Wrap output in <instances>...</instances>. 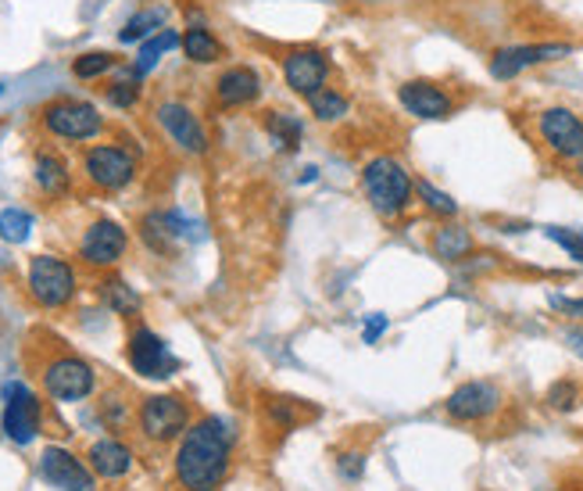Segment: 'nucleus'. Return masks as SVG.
Segmentation results:
<instances>
[{
	"instance_id": "nucleus-41",
	"label": "nucleus",
	"mask_w": 583,
	"mask_h": 491,
	"mask_svg": "<svg viewBox=\"0 0 583 491\" xmlns=\"http://www.w3.org/2000/svg\"><path fill=\"white\" fill-rule=\"evenodd\" d=\"M576 173H580V180H583V155L576 158Z\"/></svg>"
},
{
	"instance_id": "nucleus-31",
	"label": "nucleus",
	"mask_w": 583,
	"mask_h": 491,
	"mask_svg": "<svg viewBox=\"0 0 583 491\" xmlns=\"http://www.w3.org/2000/svg\"><path fill=\"white\" fill-rule=\"evenodd\" d=\"M29 233H33V216L26 208H4V212H0V241L26 244Z\"/></svg>"
},
{
	"instance_id": "nucleus-6",
	"label": "nucleus",
	"mask_w": 583,
	"mask_h": 491,
	"mask_svg": "<svg viewBox=\"0 0 583 491\" xmlns=\"http://www.w3.org/2000/svg\"><path fill=\"white\" fill-rule=\"evenodd\" d=\"M537 137L558 162H576L583 155V115L566 105H551L537 112Z\"/></svg>"
},
{
	"instance_id": "nucleus-3",
	"label": "nucleus",
	"mask_w": 583,
	"mask_h": 491,
	"mask_svg": "<svg viewBox=\"0 0 583 491\" xmlns=\"http://www.w3.org/2000/svg\"><path fill=\"white\" fill-rule=\"evenodd\" d=\"M26 287L40 309H65L76 298V269L58 255H33Z\"/></svg>"
},
{
	"instance_id": "nucleus-7",
	"label": "nucleus",
	"mask_w": 583,
	"mask_h": 491,
	"mask_svg": "<svg viewBox=\"0 0 583 491\" xmlns=\"http://www.w3.org/2000/svg\"><path fill=\"white\" fill-rule=\"evenodd\" d=\"M44 391L54 402H86L97 391V373L94 366L79 359V355H54L51 363L44 366Z\"/></svg>"
},
{
	"instance_id": "nucleus-25",
	"label": "nucleus",
	"mask_w": 583,
	"mask_h": 491,
	"mask_svg": "<svg viewBox=\"0 0 583 491\" xmlns=\"http://www.w3.org/2000/svg\"><path fill=\"white\" fill-rule=\"evenodd\" d=\"M140 237H144L147 248L158 251V255H176V248L183 244L176 237V230L169 226V216L165 212H147L140 219Z\"/></svg>"
},
{
	"instance_id": "nucleus-33",
	"label": "nucleus",
	"mask_w": 583,
	"mask_h": 491,
	"mask_svg": "<svg viewBox=\"0 0 583 491\" xmlns=\"http://www.w3.org/2000/svg\"><path fill=\"white\" fill-rule=\"evenodd\" d=\"M544 237L555 241L558 248H562L573 262H583V230H566V226H548L544 230Z\"/></svg>"
},
{
	"instance_id": "nucleus-29",
	"label": "nucleus",
	"mask_w": 583,
	"mask_h": 491,
	"mask_svg": "<svg viewBox=\"0 0 583 491\" xmlns=\"http://www.w3.org/2000/svg\"><path fill=\"white\" fill-rule=\"evenodd\" d=\"M101 298L104 305L115 316H136L140 312V294H136L126 280H119V277H108L104 284H101Z\"/></svg>"
},
{
	"instance_id": "nucleus-44",
	"label": "nucleus",
	"mask_w": 583,
	"mask_h": 491,
	"mask_svg": "<svg viewBox=\"0 0 583 491\" xmlns=\"http://www.w3.org/2000/svg\"><path fill=\"white\" fill-rule=\"evenodd\" d=\"M0 94H4V87H0Z\"/></svg>"
},
{
	"instance_id": "nucleus-14",
	"label": "nucleus",
	"mask_w": 583,
	"mask_h": 491,
	"mask_svg": "<svg viewBox=\"0 0 583 491\" xmlns=\"http://www.w3.org/2000/svg\"><path fill=\"white\" fill-rule=\"evenodd\" d=\"M129 248V233L122 230L115 219H97L86 226L79 241V259L94 269H111L122 262V255Z\"/></svg>"
},
{
	"instance_id": "nucleus-26",
	"label": "nucleus",
	"mask_w": 583,
	"mask_h": 491,
	"mask_svg": "<svg viewBox=\"0 0 583 491\" xmlns=\"http://www.w3.org/2000/svg\"><path fill=\"white\" fill-rule=\"evenodd\" d=\"M308 112H312L315 122H344L347 112H351V97L337 87H322L319 94L308 97Z\"/></svg>"
},
{
	"instance_id": "nucleus-9",
	"label": "nucleus",
	"mask_w": 583,
	"mask_h": 491,
	"mask_svg": "<svg viewBox=\"0 0 583 491\" xmlns=\"http://www.w3.org/2000/svg\"><path fill=\"white\" fill-rule=\"evenodd\" d=\"M136 424L147 441H179L190 427V405H186L179 395H151L140 402V413H136Z\"/></svg>"
},
{
	"instance_id": "nucleus-22",
	"label": "nucleus",
	"mask_w": 583,
	"mask_h": 491,
	"mask_svg": "<svg viewBox=\"0 0 583 491\" xmlns=\"http://www.w3.org/2000/svg\"><path fill=\"white\" fill-rule=\"evenodd\" d=\"M33 176L36 183H40L44 194H51V198H58V194H65L72 187V176H69V162L54 151H40L33 162Z\"/></svg>"
},
{
	"instance_id": "nucleus-5",
	"label": "nucleus",
	"mask_w": 583,
	"mask_h": 491,
	"mask_svg": "<svg viewBox=\"0 0 583 491\" xmlns=\"http://www.w3.org/2000/svg\"><path fill=\"white\" fill-rule=\"evenodd\" d=\"M576 47L573 44H562V40H548V44H512V47H498L487 61V72L491 79L498 83H512L519 79L523 72L537 69V65H551V61H562L573 54Z\"/></svg>"
},
{
	"instance_id": "nucleus-35",
	"label": "nucleus",
	"mask_w": 583,
	"mask_h": 491,
	"mask_svg": "<svg viewBox=\"0 0 583 491\" xmlns=\"http://www.w3.org/2000/svg\"><path fill=\"white\" fill-rule=\"evenodd\" d=\"M576 402H580V388L573 384V380H558V384H551V391H548L551 409L569 413V409H576Z\"/></svg>"
},
{
	"instance_id": "nucleus-8",
	"label": "nucleus",
	"mask_w": 583,
	"mask_h": 491,
	"mask_svg": "<svg viewBox=\"0 0 583 491\" xmlns=\"http://www.w3.org/2000/svg\"><path fill=\"white\" fill-rule=\"evenodd\" d=\"M0 427H4L8 441L15 445H33L40 438L44 427V402L36 398V391H29L22 380H11L4 388V413H0Z\"/></svg>"
},
{
	"instance_id": "nucleus-12",
	"label": "nucleus",
	"mask_w": 583,
	"mask_h": 491,
	"mask_svg": "<svg viewBox=\"0 0 583 491\" xmlns=\"http://www.w3.org/2000/svg\"><path fill=\"white\" fill-rule=\"evenodd\" d=\"M126 359L133 366V373H140L144 380H169L179 373V359L165 345V337H158L151 327H136L126 345Z\"/></svg>"
},
{
	"instance_id": "nucleus-10",
	"label": "nucleus",
	"mask_w": 583,
	"mask_h": 491,
	"mask_svg": "<svg viewBox=\"0 0 583 491\" xmlns=\"http://www.w3.org/2000/svg\"><path fill=\"white\" fill-rule=\"evenodd\" d=\"M283 69V83L297 94V97H312L322 87H330V54L322 51L315 44H301V47H290L287 54L280 61Z\"/></svg>"
},
{
	"instance_id": "nucleus-30",
	"label": "nucleus",
	"mask_w": 583,
	"mask_h": 491,
	"mask_svg": "<svg viewBox=\"0 0 583 491\" xmlns=\"http://www.w3.org/2000/svg\"><path fill=\"white\" fill-rule=\"evenodd\" d=\"M415 198L423 201V208L430 216H437V219H455L458 216V201L451 198L448 191H441L437 183H430V180H415Z\"/></svg>"
},
{
	"instance_id": "nucleus-11",
	"label": "nucleus",
	"mask_w": 583,
	"mask_h": 491,
	"mask_svg": "<svg viewBox=\"0 0 583 491\" xmlns=\"http://www.w3.org/2000/svg\"><path fill=\"white\" fill-rule=\"evenodd\" d=\"M83 173L97 191H126L136 176V158L119 144H94L83 155Z\"/></svg>"
},
{
	"instance_id": "nucleus-36",
	"label": "nucleus",
	"mask_w": 583,
	"mask_h": 491,
	"mask_svg": "<svg viewBox=\"0 0 583 491\" xmlns=\"http://www.w3.org/2000/svg\"><path fill=\"white\" fill-rule=\"evenodd\" d=\"M337 470L347 477V481H358V477L365 474V456L362 452H344V456L337 459Z\"/></svg>"
},
{
	"instance_id": "nucleus-13",
	"label": "nucleus",
	"mask_w": 583,
	"mask_h": 491,
	"mask_svg": "<svg viewBox=\"0 0 583 491\" xmlns=\"http://www.w3.org/2000/svg\"><path fill=\"white\" fill-rule=\"evenodd\" d=\"M501 402L505 395L494 380H466V384H458L448 395L444 409L458 424H483L501 409Z\"/></svg>"
},
{
	"instance_id": "nucleus-39",
	"label": "nucleus",
	"mask_w": 583,
	"mask_h": 491,
	"mask_svg": "<svg viewBox=\"0 0 583 491\" xmlns=\"http://www.w3.org/2000/svg\"><path fill=\"white\" fill-rule=\"evenodd\" d=\"M562 341H566V348H569V352L580 355V359H583V323L566 327V330H562Z\"/></svg>"
},
{
	"instance_id": "nucleus-32",
	"label": "nucleus",
	"mask_w": 583,
	"mask_h": 491,
	"mask_svg": "<svg viewBox=\"0 0 583 491\" xmlns=\"http://www.w3.org/2000/svg\"><path fill=\"white\" fill-rule=\"evenodd\" d=\"M111 69H115V54L108 51H86L72 61V76L76 79H101Z\"/></svg>"
},
{
	"instance_id": "nucleus-15",
	"label": "nucleus",
	"mask_w": 583,
	"mask_h": 491,
	"mask_svg": "<svg viewBox=\"0 0 583 491\" xmlns=\"http://www.w3.org/2000/svg\"><path fill=\"white\" fill-rule=\"evenodd\" d=\"M398 105L419 122H444L455 115V97L433 79H405L398 87Z\"/></svg>"
},
{
	"instance_id": "nucleus-2",
	"label": "nucleus",
	"mask_w": 583,
	"mask_h": 491,
	"mask_svg": "<svg viewBox=\"0 0 583 491\" xmlns=\"http://www.w3.org/2000/svg\"><path fill=\"white\" fill-rule=\"evenodd\" d=\"M362 191L369 208L380 219H401L415 201V180L408 173V165L394 155H376L362 165Z\"/></svg>"
},
{
	"instance_id": "nucleus-18",
	"label": "nucleus",
	"mask_w": 583,
	"mask_h": 491,
	"mask_svg": "<svg viewBox=\"0 0 583 491\" xmlns=\"http://www.w3.org/2000/svg\"><path fill=\"white\" fill-rule=\"evenodd\" d=\"M262 90H265V83L258 76L255 65H230L215 79V101L222 108H251L258 105Z\"/></svg>"
},
{
	"instance_id": "nucleus-28",
	"label": "nucleus",
	"mask_w": 583,
	"mask_h": 491,
	"mask_svg": "<svg viewBox=\"0 0 583 491\" xmlns=\"http://www.w3.org/2000/svg\"><path fill=\"white\" fill-rule=\"evenodd\" d=\"M308 413H312V409H308V402H301V398L265 395V416H269V424L283 427V431H294V427L301 424Z\"/></svg>"
},
{
	"instance_id": "nucleus-16",
	"label": "nucleus",
	"mask_w": 583,
	"mask_h": 491,
	"mask_svg": "<svg viewBox=\"0 0 583 491\" xmlns=\"http://www.w3.org/2000/svg\"><path fill=\"white\" fill-rule=\"evenodd\" d=\"M154 119H158V126L169 133V140L179 147V151H186V155H204L208 151V130H204V122L194 115L190 105L161 101Z\"/></svg>"
},
{
	"instance_id": "nucleus-38",
	"label": "nucleus",
	"mask_w": 583,
	"mask_h": 491,
	"mask_svg": "<svg viewBox=\"0 0 583 491\" xmlns=\"http://www.w3.org/2000/svg\"><path fill=\"white\" fill-rule=\"evenodd\" d=\"M551 309H558L562 316L583 323V298H562V294H551Z\"/></svg>"
},
{
	"instance_id": "nucleus-21",
	"label": "nucleus",
	"mask_w": 583,
	"mask_h": 491,
	"mask_svg": "<svg viewBox=\"0 0 583 491\" xmlns=\"http://www.w3.org/2000/svg\"><path fill=\"white\" fill-rule=\"evenodd\" d=\"M430 248L441 262H462L466 255L473 251V233H469L462 223H455V219H448L444 226L433 230Z\"/></svg>"
},
{
	"instance_id": "nucleus-37",
	"label": "nucleus",
	"mask_w": 583,
	"mask_h": 491,
	"mask_svg": "<svg viewBox=\"0 0 583 491\" xmlns=\"http://www.w3.org/2000/svg\"><path fill=\"white\" fill-rule=\"evenodd\" d=\"M387 327H390L387 316H383V312H372V316L365 319V327H362V341H365V345H376V341L387 334Z\"/></svg>"
},
{
	"instance_id": "nucleus-24",
	"label": "nucleus",
	"mask_w": 583,
	"mask_h": 491,
	"mask_svg": "<svg viewBox=\"0 0 583 491\" xmlns=\"http://www.w3.org/2000/svg\"><path fill=\"white\" fill-rule=\"evenodd\" d=\"M183 44V36L176 29H161L154 33L151 40H144L140 44V54H136L133 61V76H147L151 69H158V61L165 58L169 51H176V47Z\"/></svg>"
},
{
	"instance_id": "nucleus-27",
	"label": "nucleus",
	"mask_w": 583,
	"mask_h": 491,
	"mask_svg": "<svg viewBox=\"0 0 583 491\" xmlns=\"http://www.w3.org/2000/svg\"><path fill=\"white\" fill-rule=\"evenodd\" d=\"M161 29H165V11L144 8V11H136L133 19H126V26L119 29V44H144Z\"/></svg>"
},
{
	"instance_id": "nucleus-17",
	"label": "nucleus",
	"mask_w": 583,
	"mask_h": 491,
	"mask_svg": "<svg viewBox=\"0 0 583 491\" xmlns=\"http://www.w3.org/2000/svg\"><path fill=\"white\" fill-rule=\"evenodd\" d=\"M40 477L58 491H97L94 470L83 459L72 456L69 449L47 445L40 452Z\"/></svg>"
},
{
	"instance_id": "nucleus-23",
	"label": "nucleus",
	"mask_w": 583,
	"mask_h": 491,
	"mask_svg": "<svg viewBox=\"0 0 583 491\" xmlns=\"http://www.w3.org/2000/svg\"><path fill=\"white\" fill-rule=\"evenodd\" d=\"M183 54L194 61V65H215V61H222V54H226V47L219 44V36L212 29L204 26H190L183 33Z\"/></svg>"
},
{
	"instance_id": "nucleus-40",
	"label": "nucleus",
	"mask_w": 583,
	"mask_h": 491,
	"mask_svg": "<svg viewBox=\"0 0 583 491\" xmlns=\"http://www.w3.org/2000/svg\"><path fill=\"white\" fill-rule=\"evenodd\" d=\"M315 176H319V169H315V165H305V173L297 176V183H312Z\"/></svg>"
},
{
	"instance_id": "nucleus-4",
	"label": "nucleus",
	"mask_w": 583,
	"mask_h": 491,
	"mask_svg": "<svg viewBox=\"0 0 583 491\" xmlns=\"http://www.w3.org/2000/svg\"><path fill=\"white\" fill-rule=\"evenodd\" d=\"M44 130L58 140L86 144L104 133V115L97 112L90 101H76V97H61L44 108Z\"/></svg>"
},
{
	"instance_id": "nucleus-19",
	"label": "nucleus",
	"mask_w": 583,
	"mask_h": 491,
	"mask_svg": "<svg viewBox=\"0 0 583 491\" xmlns=\"http://www.w3.org/2000/svg\"><path fill=\"white\" fill-rule=\"evenodd\" d=\"M86 459H90V470L97 477H104V481H119V477H126L133 470V449L119 438L94 441Z\"/></svg>"
},
{
	"instance_id": "nucleus-42",
	"label": "nucleus",
	"mask_w": 583,
	"mask_h": 491,
	"mask_svg": "<svg viewBox=\"0 0 583 491\" xmlns=\"http://www.w3.org/2000/svg\"><path fill=\"white\" fill-rule=\"evenodd\" d=\"M362 4H387V0H362Z\"/></svg>"
},
{
	"instance_id": "nucleus-43",
	"label": "nucleus",
	"mask_w": 583,
	"mask_h": 491,
	"mask_svg": "<svg viewBox=\"0 0 583 491\" xmlns=\"http://www.w3.org/2000/svg\"><path fill=\"white\" fill-rule=\"evenodd\" d=\"M319 4H326V0H319Z\"/></svg>"
},
{
	"instance_id": "nucleus-20",
	"label": "nucleus",
	"mask_w": 583,
	"mask_h": 491,
	"mask_svg": "<svg viewBox=\"0 0 583 491\" xmlns=\"http://www.w3.org/2000/svg\"><path fill=\"white\" fill-rule=\"evenodd\" d=\"M265 133H269V140L276 151L283 155H294V151H301V144H305V119L301 115H294V112H265Z\"/></svg>"
},
{
	"instance_id": "nucleus-34",
	"label": "nucleus",
	"mask_w": 583,
	"mask_h": 491,
	"mask_svg": "<svg viewBox=\"0 0 583 491\" xmlns=\"http://www.w3.org/2000/svg\"><path fill=\"white\" fill-rule=\"evenodd\" d=\"M136 101H140V76L119 79V83H111V87H108V105H115V108H133Z\"/></svg>"
},
{
	"instance_id": "nucleus-1",
	"label": "nucleus",
	"mask_w": 583,
	"mask_h": 491,
	"mask_svg": "<svg viewBox=\"0 0 583 491\" xmlns=\"http://www.w3.org/2000/svg\"><path fill=\"white\" fill-rule=\"evenodd\" d=\"M233 445H237V434H233V427L222 416H201L197 424L186 427L176 459H172L179 488L219 491L233 470Z\"/></svg>"
}]
</instances>
